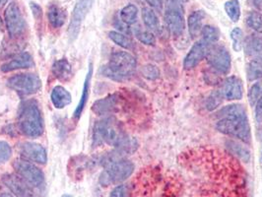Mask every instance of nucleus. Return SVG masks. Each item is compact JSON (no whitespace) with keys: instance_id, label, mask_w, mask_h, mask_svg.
I'll return each instance as SVG.
<instances>
[{"instance_id":"nucleus-3","label":"nucleus","mask_w":262,"mask_h":197,"mask_svg":"<svg viewBox=\"0 0 262 197\" xmlns=\"http://www.w3.org/2000/svg\"><path fill=\"white\" fill-rule=\"evenodd\" d=\"M136 65V59L131 53L115 52L112 53L107 64L103 67L102 72L107 78L115 81H123L134 74Z\"/></svg>"},{"instance_id":"nucleus-33","label":"nucleus","mask_w":262,"mask_h":197,"mask_svg":"<svg viewBox=\"0 0 262 197\" xmlns=\"http://www.w3.org/2000/svg\"><path fill=\"white\" fill-rule=\"evenodd\" d=\"M247 25L262 35V14L251 12L247 18Z\"/></svg>"},{"instance_id":"nucleus-4","label":"nucleus","mask_w":262,"mask_h":197,"mask_svg":"<svg viewBox=\"0 0 262 197\" xmlns=\"http://www.w3.org/2000/svg\"><path fill=\"white\" fill-rule=\"evenodd\" d=\"M126 134L115 118H106L97 121L93 129V145L95 147L104 143L117 147Z\"/></svg>"},{"instance_id":"nucleus-27","label":"nucleus","mask_w":262,"mask_h":197,"mask_svg":"<svg viewBox=\"0 0 262 197\" xmlns=\"http://www.w3.org/2000/svg\"><path fill=\"white\" fill-rule=\"evenodd\" d=\"M108 38L112 39L116 45L119 46L122 49L131 50L133 48V42L130 38H128L126 35L117 32V31H111L108 33Z\"/></svg>"},{"instance_id":"nucleus-25","label":"nucleus","mask_w":262,"mask_h":197,"mask_svg":"<svg viewBox=\"0 0 262 197\" xmlns=\"http://www.w3.org/2000/svg\"><path fill=\"white\" fill-rule=\"evenodd\" d=\"M247 75L249 81L262 79V58H254L249 61L247 67Z\"/></svg>"},{"instance_id":"nucleus-21","label":"nucleus","mask_w":262,"mask_h":197,"mask_svg":"<svg viewBox=\"0 0 262 197\" xmlns=\"http://www.w3.org/2000/svg\"><path fill=\"white\" fill-rule=\"evenodd\" d=\"M246 54L254 57L262 58V38L257 36H249L244 41Z\"/></svg>"},{"instance_id":"nucleus-18","label":"nucleus","mask_w":262,"mask_h":197,"mask_svg":"<svg viewBox=\"0 0 262 197\" xmlns=\"http://www.w3.org/2000/svg\"><path fill=\"white\" fill-rule=\"evenodd\" d=\"M93 75V67L92 64L90 63L89 65V69L88 72L86 74L85 77V81H84V86H83V90H82V94H81V98L79 101L78 105L76 106L75 111H74V118L75 119H79L81 115L83 114V111L85 108V106L87 105L88 102V98H89V90H90V85H91V79H92Z\"/></svg>"},{"instance_id":"nucleus-15","label":"nucleus","mask_w":262,"mask_h":197,"mask_svg":"<svg viewBox=\"0 0 262 197\" xmlns=\"http://www.w3.org/2000/svg\"><path fill=\"white\" fill-rule=\"evenodd\" d=\"M223 95L227 100H241L244 95L242 80L236 76L226 79L223 83Z\"/></svg>"},{"instance_id":"nucleus-14","label":"nucleus","mask_w":262,"mask_h":197,"mask_svg":"<svg viewBox=\"0 0 262 197\" xmlns=\"http://www.w3.org/2000/svg\"><path fill=\"white\" fill-rule=\"evenodd\" d=\"M208 46L206 42H204L203 40H199L196 41L191 49L189 50V52L185 55L184 59V69L189 70L192 69L194 67H196L201 60L206 57V53L208 50Z\"/></svg>"},{"instance_id":"nucleus-7","label":"nucleus","mask_w":262,"mask_h":197,"mask_svg":"<svg viewBox=\"0 0 262 197\" xmlns=\"http://www.w3.org/2000/svg\"><path fill=\"white\" fill-rule=\"evenodd\" d=\"M164 18L168 30L174 38H178L183 35L185 24L183 6L180 0L169 1Z\"/></svg>"},{"instance_id":"nucleus-47","label":"nucleus","mask_w":262,"mask_h":197,"mask_svg":"<svg viewBox=\"0 0 262 197\" xmlns=\"http://www.w3.org/2000/svg\"><path fill=\"white\" fill-rule=\"evenodd\" d=\"M61 197H71L70 195H68V194H64V195H62Z\"/></svg>"},{"instance_id":"nucleus-16","label":"nucleus","mask_w":262,"mask_h":197,"mask_svg":"<svg viewBox=\"0 0 262 197\" xmlns=\"http://www.w3.org/2000/svg\"><path fill=\"white\" fill-rule=\"evenodd\" d=\"M34 66V60L31 54L28 53H23L17 56H15L11 60L2 64L0 69L4 73L12 72L14 70L18 69H27Z\"/></svg>"},{"instance_id":"nucleus-19","label":"nucleus","mask_w":262,"mask_h":197,"mask_svg":"<svg viewBox=\"0 0 262 197\" xmlns=\"http://www.w3.org/2000/svg\"><path fill=\"white\" fill-rule=\"evenodd\" d=\"M51 100L55 108L61 110L71 103L72 97L62 86H55L51 94Z\"/></svg>"},{"instance_id":"nucleus-2","label":"nucleus","mask_w":262,"mask_h":197,"mask_svg":"<svg viewBox=\"0 0 262 197\" xmlns=\"http://www.w3.org/2000/svg\"><path fill=\"white\" fill-rule=\"evenodd\" d=\"M19 129L24 135L37 138L42 135L45 126L43 118L36 101H26L21 105L18 115Z\"/></svg>"},{"instance_id":"nucleus-29","label":"nucleus","mask_w":262,"mask_h":197,"mask_svg":"<svg viewBox=\"0 0 262 197\" xmlns=\"http://www.w3.org/2000/svg\"><path fill=\"white\" fill-rule=\"evenodd\" d=\"M225 11L233 22H237L241 18V6L238 0H230L226 2Z\"/></svg>"},{"instance_id":"nucleus-36","label":"nucleus","mask_w":262,"mask_h":197,"mask_svg":"<svg viewBox=\"0 0 262 197\" xmlns=\"http://www.w3.org/2000/svg\"><path fill=\"white\" fill-rule=\"evenodd\" d=\"M141 73L145 78L149 80H156L160 77V70L158 69L157 66L148 64L142 67Z\"/></svg>"},{"instance_id":"nucleus-11","label":"nucleus","mask_w":262,"mask_h":197,"mask_svg":"<svg viewBox=\"0 0 262 197\" xmlns=\"http://www.w3.org/2000/svg\"><path fill=\"white\" fill-rule=\"evenodd\" d=\"M4 20L10 38H17L25 30V21L16 2L8 4L4 12Z\"/></svg>"},{"instance_id":"nucleus-13","label":"nucleus","mask_w":262,"mask_h":197,"mask_svg":"<svg viewBox=\"0 0 262 197\" xmlns=\"http://www.w3.org/2000/svg\"><path fill=\"white\" fill-rule=\"evenodd\" d=\"M20 152L29 162H34L39 165H45L48 162L47 150L38 143L25 142L20 146Z\"/></svg>"},{"instance_id":"nucleus-9","label":"nucleus","mask_w":262,"mask_h":197,"mask_svg":"<svg viewBox=\"0 0 262 197\" xmlns=\"http://www.w3.org/2000/svg\"><path fill=\"white\" fill-rule=\"evenodd\" d=\"M206 59L209 65L217 72L221 74L229 73L232 65L231 55L223 46L217 43L209 45L206 53Z\"/></svg>"},{"instance_id":"nucleus-12","label":"nucleus","mask_w":262,"mask_h":197,"mask_svg":"<svg viewBox=\"0 0 262 197\" xmlns=\"http://www.w3.org/2000/svg\"><path fill=\"white\" fill-rule=\"evenodd\" d=\"M2 182L16 197H35L32 187L18 174H5L2 177Z\"/></svg>"},{"instance_id":"nucleus-39","label":"nucleus","mask_w":262,"mask_h":197,"mask_svg":"<svg viewBox=\"0 0 262 197\" xmlns=\"http://www.w3.org/2000/svg\"><path fill=\"white\" fill-rule=\"evenodd\" d=\"M30 7H31V10L33 11L34 16L37 19H41V17H42V10H41V7L39 6V4H37L35 2H31L30 3Z\"/></svg>"},{"instance_id":"nucleus-44","label":"nucleus","mask_w":262,"mask_h":197,"mask_svg":"<svg viewBox=\"0 0 262 197\" xmlns=\"http://www.w3.org/2000/svg\"><path fill=\"white\" fill-rule=\"evenodd\" d=\"M254 6L262 12V0H253Z\"/></svg>"},{"instance_id":"nucleus-23","label":"nucleus","mask_w":262,"mask_h":197,"mask_svg":"<svg viewBox=\"0 0 262 197\" xmlns=\"http://www.w3.org/2000/svg\"><path fill=\"white\" fill-rule=\"evenodd\" d=\"M48 18H49L50 24L53 28H60V27L63 26L66 22L67 14H66V10H63L62 8H60L56 5H52L49 8Z\"/></svg>"},{"instance_id":"nucleus-20","label":"nucleus","mask_w":262,"mask_h":197,"mask_svg":"<svg viewBox=\"0 0 262 197\" xmlns=\"http://www.w3.org/2000/svg\"><path fill=\"white\" fill-rule=\"evenodd\" d=\"M52 72L59 81H68L72 74V66L66 58H61L53 62Z\"/></svg>"},{"instance_id":"nucleus-22","label":"nucleus","mask_w":262,"mask_h":197,"mask_svg":"<svg viewBox=\"0 0 262 197\" xmlns=\"http://www.w3.org/2000/svg\"><path fill=\"white\" fill-rule=\"evenodd\" d=\"M204 18H205V12L203 10H197L189 15L187 20V25H188L189 35L192 39L197 38L199 33H201L202 22Z\"/></svg>"},{"instance_id":"nucleus-31","label":"nucleus","mask_w":262,"mask_h":197,"mask_svg":"<svg viewBox=\"0 0 262 197\" xmlns=\"http://www.w3.org/2000/svg\"><path fill=\"white\" fill-rule=\"evenodd\" d=\"M134 34L138 40L144 45L154 46L156 43V38H155L154 34L150 31H143L140 28H137V29H135Z\"/></svg>"},{"instance_id":"nucleus-5","label":"nucleus","mask_w":262,"mask_h":197,"mask_svg":"<svg viewBox=\"0 0 262 197\" xmlns=\"http://www.w3.org/2000/svg\"><path fill=\"white\" fill-rule=\"evenodd\" d=\"M133 171L134 164L125 158H121L105 167V171L100 176L99 182L103 186L119 184L127 180L133 173Z\"/></svg>"},{"instance_id":"nucleus-1","label":"nucleus","mask_w":262,"mask_h":197,"mask_svg":"<svg viewBox=\"0 0 262 197\" xmlns=\"http://www.w3.org/2000/svg\"><path fill=\"white\" fill-rule=\"evenodd\" d=\"M217 117L220 118L215 125L217 130L236 137L247 144L250 143V126L244 105L237 104L227 105L217 113Z\"/></svg>"},{"instance_id":"nucleus-10","label":"nucleus","mask_w":262,"mask_h":197,"mask_svg":"<svg viewBox=\"0 0 262 197\" xmlns=\"http://www.w3.org/2000/svg\"><path fill=\"white\" fill-rule=\"evenodd\" d=\"M93 3H94V0H77L71 15L70 23L67 31L70 42L77 39L81 25L88 12L91 10Z\"/></svg>"},{"instance_id":"nucleus-17","label":"nucleus","mask_w":262,"mask_h":197,"mask_svg":"<svg viewBox=\"0 0 262 197\" xmlns=\"http://www.w3.org/2000/svg\"><path fill=\"white\" fill-rule=\"evenodd\" d=\"M118 96L111 95L104 99L96 101L92 105V111L97 116H105L113 114L117 110Z\"/></svg>"},{"instance_id":"nucleus-45","label":"nucleus","mask_w":262,"mask_h":197,"mask_svg":"<svg viewBox=\"0 0 262 197\" xmlns=\"http://www.w3.org/2000/svg\"><path fill=\"white\" fill-rule=\"evenodd\" d=\"M8 2H9V0H0V8L4 7Z\"/></svg>"},{"instance_id":"nucleus-8","label":"nucleus","mask_w":262,"mask_h":197,"mask_svg":"<svg viewBox=\"0 0 262 197\" xmlns=\"http://www.w3.org/2000/svg\"><path fill=\"white\" fill-rule=\"evenodd\" d=\"M15 171L32 188H40L45 185V174L42 171L27 160H17L13 164Z\"/></svg>"},{"instance_id":"nucleus-32","label":"nucleus","mask_w":262,"mask_h":197,"mask_svg":"<svg viewBox=\"0 0 262 197\" xmlns=\"http://www.w3.org/2000/svg\"><path fill=\"white\" fill-rule=\"evenodd\" d=\"M224 95L221 90H215L211 93L206 102V107L208 111H214L223 103Z\"/></svg>"},{"instance_id":"nucleus-41","label":"nucleus","mask_w":262,"mask_h":197,"mask_svg":"<svg viewBox=\"0 0 262 197\" xmlns=\"http://www.w3.org/2000/svg\"><path fill=\"white\" fill-rule=\"evenodd\" d=\"M255 118L257 120L262 119V96L255 104Z\"/></svg>"},{"instance_id":"nucleus-34","label":"nucleus","mask_w":262,"mask_h":197,"mask_svg":"<svg viewBox=\"0 0 262 197\" xmlns=\"http://www.w3.org/2000/svg\"><path fill=\"white\" fill-rule=\"evenodd\" d=\"M231 39L233 41V48L236 52H241L244 48V34L239 28H235L231 32Z\"/></svg>"},{"instance_id":"nucleus-28","label":"nucleus","mask_w":262,"mask_h":197,"mask_svg":"<svg viewBox=\"0 0 262 197\" xmlns=\"http://www.w3.org/2000/svg\"><path fill=\"white\" fill-rule=\"evenodd\" d=\"M201 35H202V40L207 45H213L217 42L220 38L219 30L216 27L211 26V25L202 27Z\"/></svg>"},{"instance_id":"nucleus-43","label":"nucleus","mask_w":262,"mask_h":197,"mask_svg":"<svg viewBox=\"0 0 262 197\" xmlns=\"http://www.w3.org/2000/svg\"><path fill=\"white\" fill-rule=\"evenodd\" d=\"M207 79L206 81L209 83V84H218L219 82V76L216 75L214 72H207Z\"/></svg>"},{"instance_id":"nucleus-46","label":"nucleus","mask_w":262,"mask_h":197,"mask_svg":"<svg viewBox=\"0 0 262 197\" xmlns=\"http://www.w3.org/2000/svg\"><path fill=\"white\" fill-rule=\"evenodd\" d=\"M0 197H13L10 193H6V192H3L0 194Z\"/></svg>"},{"instance_id":"nucleus-40","label":"nucleus","mask_w":262,"mask_h":197,"mask_svg":"<svg viewBox=\"0 0 262 197\" xmlns=\"http://www.w3.org/2000/svg\"><path fill=\"white\" fill-rule=\"evenodd\" d=\"M151 7L155 8L158 11H162L164 6V0H145Z\"/></svg>"},{"instance_id":"nucleus-24","label":"nucleus","mask_w":262,"mask_h":197,"mask_svg":"<svg viewBox=\"0 0 262 197\" xmlns=\"http://www.w3.org/2000/svg\"><path fill=\"white\" fill-rule=\"evenodd\" d=\"M142 19L145 26L152 32H158L160 28V21L157 15L151 8L145 7L142 9Z\"/></svg>"},{"instance_id":"nucleus-37","label":"nucleus","mask_w":262,"mask_h":197,"mask_svg":"<svg viewBox=\"0 0 262 197\" xmlns=\"http://www.w3.org/2000/svg\"><path fill=\"white\" fill-rule=\"evenodd\" d=\"M12 156V149L5 141H0V164L7 162Z\"/></svg>"},{"instance_id":"nucleus-30","label":"nucleus","mask_w":262,"mask_h":197,"mask_svg":"<svg viewBox=\"0 0 262 197\" xmlns=\"http://www.w3.org/2000/svg\"><path fill=\"white\" fill-rule=\"evenodd\" d=\"M227 146L230 148L231 152L239 158L241 160H243L244 162H249L250 159V153L246 147L238 144L235 141H229L227 143Z\"/></svg>"},{"instance_id":"nucleus-6","label":"nucleus","mask_w":262,"mask_h":197,"mask_svg":"<svg viewBox=\"0 0 262 197\" xmlns=\"http://www.w3.org/2000/svg\"><path fill=\"white\" fill-rule=\"evenodd\" d=\"M6 85L20 95H33L41 88V80L33 73H21L7 80Z\"/></svg>"},{"instance_id":"nucleus-38","label":"nucleus","mask_w":262,"mask_h":197,"mask_svg":"<svg viewBox=\"0 0 262 197\" xmlns=\"http://www.w3.org/2000/svg\"><path fill=\"white\" fill-rule=\"evenodd\" d=\"M128 194H129L128 186L125 184H120L116 186L112 190L110 197H128Z\"/></svg>"},{"instance_id":"nucleus-48","label":"nucleus","mask_w":262,"mask_h":197,"mask_svg":"<svg viewBox=\"0 0 262 197\" xmlns=\"http://www.w3.org/2000/svg\"><path fill=\"white\" fill-rule=\"evenodd\" d=\"M261 160H262V156H261Z\"/></svg>"},{"instance_id":"nucleus-42","label":"nucleus","mask_w":262,"mask_h":197,"mask_svg":"<svg viewBox=\"0 0 262 197\" xmlns=\"http://www.w3.org/2000/svg\"><path fill=\"white\" fill-rule=\"evenodd\" d=\"M115 26L118 28V30H120L121 32H129V30L127 29V25L125 23H123L121 21V19H115Z\"/></svg>"},{"instance_id":"nucleus-35","label":"nucleus","mask_w":262,"mask_h":197,"mask_svg":"<svg viewBox=\"0 0 262 197\" xmlns=\"http://www.w3.org/2000/svg\"><path fill=\"white\" fill-rule=\"evenodd\" d=\"M262 96V80L256 82L249 89V101L250 105H254Z\"/></svg>"},{"instance_id":"nucleus-26","label":"nucleus","mask_w":262,"mask_h":197,"mask_svg":"<svg viewBox=\"0 0 262 197\" xmlns=\"http://www.w3.org/2000/svg\"><path fill=\"white\" fill-rule=\"evenodd\" d=\"M138 9L135 5L128 4L120 11V19L126 25H133L137 21Z\"/></svg>"}]
</instances>
